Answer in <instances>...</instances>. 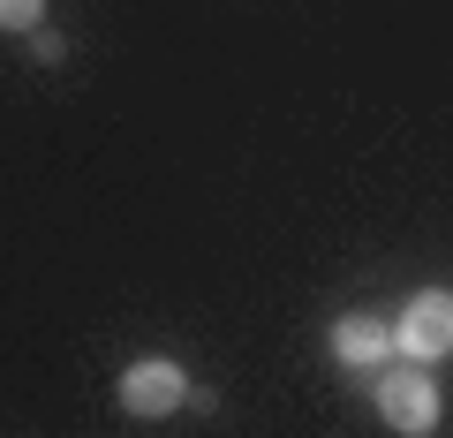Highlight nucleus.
I'll return each instance as SVG.
<instances>
[{
  "mask_svg": "<svg viewBox=\"0 0 453 438\" xmlns=\"http://www.w3.org/2000/svg\"><path fill=\"white\" fill-rule=\"evenodd\" d=\"M371 401H378V416H386V431H401V438H431L438 416H446V401H438V386H431V363H401V356L371 378Z\"/></svg>",
  "mask_w": 453,
  "mask_h": 438,
  "instance_id": "obj_1",
  "label": "nucleus"
},
{
  "mask_svg": "<svg viewBox=\"0 0 453 438\" xmlns=\"http://www.w3.org/2000/svg\"><path fill=\"white\" fill-rule=\"evenodd\" d=\"M393 356L401 363H446L453 356V295L446 288L408 295V310L393 318Z\"/></svg>",
  "mask_w": 453,
  "mask_h": 438,
  "instance_id": "obj_2",
  "label": "nucleus"
},
{
  "mask_svg": "<svg viewBox=\"0 0 453 438\" xmlns=\"http://www.w3.org/2000/svg\"><path fill=\"white\" fill-rule=\"evenodd\" d=\"M113 401L129 408V416H174V408H189V371L166 356H144L121 371V386H113Z\"/></svg>",
  "mask_w": 453,
  "mask_h": 438,
  "instance_id": "obj_3",
  "label": "nucleus"
},
{
  "mask_svg": "<svg viewBox=\"0 0 453 438\" xmlns=\"http://www.w3.org/2000/svg\"><path fill=\"white\" fill-rule=\"evenodd\" d=\"M333 356L348 363V371H386L393 363V325L363 318V310H348V318L333 325Z\"/></svg>",
  "mask_w": 453,
  "mask_h": 438,
  "instance_id": "obj_4",
  "label": "nucleus"
},
{
  "mask_svg": "<svg viewBox=\"0 0 453 438\" xmlns=\"http://www.w3.org/2000/svg\"><path fill=\"white\" fill-rule=\"evenodd\" d=\"M0 31H46V0H0Z\"/></svg>",
  "mask_w": 453,
  "mask_h": 438,
  "instance_id": "obj_5",
  "label": "nucleus"
}]
</instances>
